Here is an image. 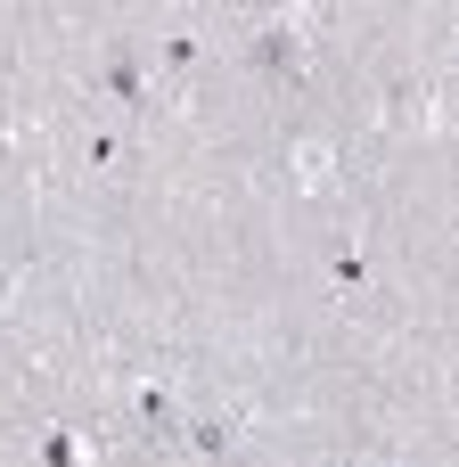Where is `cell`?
Listing matches in <instances>:
<instances>
[{"label":"cell","instance_id":"2","mask_svg":"<svg viewBox=\"0 0 459 467\" xmlns=\"http://www.w3.org/2000/svg\"><path fill=\"white\" fill-rule=\"evenodd\" d=\"M99 90H107L115 107H131V115L156 99V90H148V74H140V49H131V41H107V57H99Z\"/></svg>","mask_w":459,"mask_h":467},{"label":"cell","instance_id":"4","mask_svg":"<svg viewBox=\"0 0 459 467\" xmlns=\"http://www.w3.org/2000/svg\"><path fill=\"white\" fill-rule=\"evenodd\" d=\"M140 427H148L156 443H181V427H189V419L172 410V394H164V386H140Z\"/></svg>","mask_w":459,"mask_h":467},{"label":"cell","instance_id":"3","mask_svg":"<svg viewBox=\"0 0 459 467\" xmlns=\"http://www.w3.org/2000/svg\"><path fill=\"white\" fill-rule=\"evenodd\" d=\"M99 460V435H82V427H49L41 435V467H90Z\"/></svg>","mask_w":459,"mask_h":467},{"label":"cell","instance_id":"6","mask_svg":"<svg viewBox=\"0 0 459 467\" xmlns=\"http://www.w3.org/2000/svg\"><path fill=\"white\" fill-rule=\"evenodd\" d=\"M296 181H304V189H329V148H320V140L296 148Z\"/></svg>","mask_w":459,"mask_h":467},{"label":"cell","instance_id":"7","mask_svg":"<svg viewBox=\"0 0 459 467\" xmlns=\"http://www.w3.org/2000/svg\"><path fill=\"white\" fill-rule=\"evenodd\" d=\"M115 156H123V148H115V131H90V172H107Z\"/></svg>","mask_w":459,"mask_h":467},{"label":"cell","instance_id":"8","mask_svg":"<svg viewBox=\"0 0 459 467\" xmlns=\"http://www.w3.org/2000/svg\"><path fill=\"white\" fill-rule=\"evenodd\" d=\"M0 156H8V99H0Z\"/></svg>","mask_w":459,"mask_h":467},{"label":"cell","instance_id":"9","mask_svg":"<svg viewBox=\"0 0 459 467\" xmlns=\"http://www.w3.org/2000/svg\"><path fill=\"white\" fill-rule=\"evenodd\" d=\"M271 8H279V0H271Z\"/></svg>","mask_w":459,"mask_h":467},{"label":"cell","instance_id":"5","mask_svg":"<svg viewBox=\"0 0 459 467\" xmlns=\"http://www.w3.org/2000/svg\"><path fill=\"white\" fill-rule=\"evenodd\" d=\"M181 443L205 451V460H222V451L238 443V419H197V427H181Z\"/></svg>","mask_w":459,"mask_h":467},{"label":"cell","instance_id":"1","mask_svg":"<svg viewBox=\"0 0 459 467\" xmlns=\"http://www.w3.org/2000/svg\"><path fill=\"white\" fill-rule=\"evenodd\" d=\"M246 57H255V66H263V74H271L279 90H296V82L312 74V49H304V33H296L287 16H271V25H263V33L246 41Z\"/></svg>","mask_w":459,"mask_h":467}]
</instances>
